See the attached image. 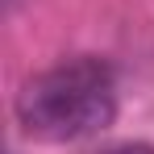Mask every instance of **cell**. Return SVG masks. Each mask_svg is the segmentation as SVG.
<instances>
[{"mask_svg": "<svg viewBox=\"0 0 154 154\" xmlns=\"http://www.w3.org/2000/svg\"><path fill=\"white\" fill-rule=\"evenodd\" d=\"M117 83L100 58H71L17 92V121L38 142H79L112 125Z\"/></svg>", "mask_w": 154, "mask_h": 154, "instance_id": "cell-1", "label": "cell"}, {"mask_svg": "<svg viewBox=\"0 0 154 154\" xmlns=\"http://www.w3.org/2000/svg\"><path fill=\"white\" fill-rule=\"evenodd\" d=\"M100 154H154V146L150 142H121V146H108Z\"/></svg>", "mask_w": 154, "mask_h": 154, "instance_id": "cell-2", "label": "cell"}]
</instances>
